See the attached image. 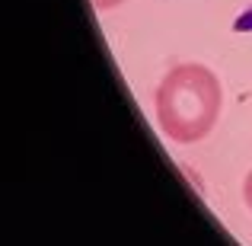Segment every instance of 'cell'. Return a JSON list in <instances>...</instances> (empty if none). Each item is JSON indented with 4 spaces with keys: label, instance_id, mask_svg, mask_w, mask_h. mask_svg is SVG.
<instances>
[{
    "label": "cell",
    "instance_id": "1",
    "mask_svg": "<svg viewBox=\"0 0 252 246\" xmlns=\"http://www.w3.org/2000/svg\"><path fill=\"white\" fill-rule=\"evenodd\" d=\"M223 109L220 80L204 64H179L157 86V122L176 144H195L211 135Z\"/></svg>",
    "mask_w": 252,
    "mask_h": 246
},
{
    "label": "cell",
    "instance_id": "2",
    "mask_svg": "<svg viewBox=\"0 0 252 246\" xmlns=\"http://www.w3.org/2000/svg\"><path fill=\"white\" fill-rule=\"evenodd\" d=\"M243 202H246V208L252 211V170L246 173V182H243Z\"/></svg>",
    "mask_w": 252,
    "mask_h": 246
},
{
    "label": "cell",
    "instance_id": "3",
    "mask_svg": "<svg viewBox=\"0 0 252 246\" xmlns=\"http://www.w3.org/2000/svg\"><path fill=\"white\" fill-rule=\"evenodd\" d=\"M125 0H93V6L96 10H112V6H122Z\"/></svg>",
    "mask_w": 252,
    "mask_h": 246
}]
</instances>
